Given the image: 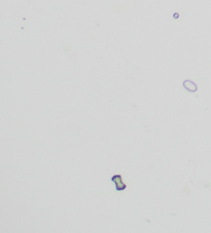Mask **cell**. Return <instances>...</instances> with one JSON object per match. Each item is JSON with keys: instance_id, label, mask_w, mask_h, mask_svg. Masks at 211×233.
Listing matches in <instances>:
<instances>
[{"instance_id": "cell-1", "label": "cell", "mask_w": 211, "mask_h": 233, "mask_svg": "<svg viewBox=\"0 0 211 233\" xmlns=\"http://www.w3.org/2000/svg\"><path fill=\"white\" fill-rule=\"evenodd\" d=\"M111 181L115 185V190L116 191H124L127 189V185L124 183L122 175H115L111 177Z\"/></svg>"}, {"instance_id": "cell-2", "label": "cell", "mask_w": 211, "mask_h": 233, "mask_svg": "<svg viewBox=\"0 0 211 233\" xmlns=\"http://www.w3.org/2000/svg\"><path fill=\"white\" fill-rule=\"evenodd\" d=\"M183 87L189 90L190 93H195L197 89H198V86H197V84L192 81V80H185V82H183Z\"/></svg>"}]
</instances>
